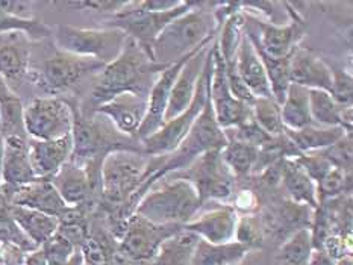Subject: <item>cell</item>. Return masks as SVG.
<instances>
[{"instance_id":"obj_1","label":"cell","mask_w":353,"mask_h":265,"mask_svg":"<svg viewBox=\"0 0 353 265\" xmlns=\"http://www.w3.org/2000/svg\"><path fill=\"white\" fill-rule=\"evenodd\" d=\"M163 70V67L153 63L149 52L141 44L128 36L120 55L99 73L91 98L97 108L123 93L148 97L153 82Z\"/></svg>"},{"instance_id":"obj_2","label":"cell","mask_w":353,"mask_h":265,"mask_svg":"<svg viewBox=\"0 0 353 265\" xmlns=\"http://www.w3.org/2000/svg\"><path fill=\"white\" fill-rule=\"evenodd\" d=\"M203 6V2H197L159 34L149 50L153 63L165 68L216 38L219 29L214 17L216 3H212L211 10H205Z\"/></svg>"},{"instance_id":"obj_3","label":"cell","mask_w":353,"mask_h":265,"mask_svg":"<svg viewBox=\"0 0 353 265\" xmlns=\"http://www.w3.org/2000/svg\"><path fill=\"white\" fill-rule=\"evenodd\" d=\"M150 156L135 150H116L105 156L101 167L102 199L121 223L130 215L129 202L145 179Z\"/></svg>"},{"instance_id":"obj_4","label":"cell","mask_w":353,"mask_h":265,"mask_svg":"<svg viewBox=\"0 0 353 265\" xmlns=\"http://www.w3.org/2000/svg\"><path fill=\"white\" fill-rule=\"evenodd\" d=\"M201 208V197L191 182L183 178H163L138 200L134 212L155 224L183 227Z\"/></svg>"},{"instance_id":"obj_5","label":"cell","mask_w":353,"mask_h":265,"mask_svg":"<svg viewBox=\"0 0 353 265\" xmlns=\"http://www.w3.org/2000/svg\"><path fill=\"white\" fill-rule=\"evenodd\" d=\"M102 118L103 121L85 118L73 106V153L70 161L87 167L90 164H102L105 156L116 150L141 151V146H135L132 140L121 135L108 118L103 116Z\"/></svg>"},{"instance_id":"obj_6","label":"cell","mask_w":353,"mask_h":265,"mask_svg":"<svg viewBox=\"0 0 353 265\" xmlns=\"http://www.w3.org/2000/svg\"><path fill=\"white\" fill-rule=\"evenodd\" d=\"M212 45L208 52V56H206L203 72L201 74V78H199L193 102H191V105L181 114V116L167 121L159 131L140 141L141 151L144 155L164 156L172 153V151L179 147V144L185 138L190 129L193 127L196 120L205 109L210 97V79L212 73Z\"/></svg>"},{"instance_id":"obj_7","label":"cell","mask_w":353,"mask_h":265,"mask_svg":"<svg viewBox=\"0 0 353 265\" xmlns=\"http://www.w3.org/2000/svg\"><path fill=\"white\" fill-rule=\"evenodd\" d=\"M52 36L61 52L96 59L105 65L120 55L128 40L126 34L120 29L108 26L103 29H83L63 25L53 30Z\"/></svg>"},{"instance_id":"obj_8","label":"cell","mask_w":353,"mask_h":265,"mask_svg":"<svg viewBox=\"0 0 353 265\" xmlns=\"http://www.w3.org/2000/svg\"><path fill=\"white\" fill-rule=\"evenodd\" d=\"M181 229L182 226L155 224L132 212L121 227L116 252L123 265H144L168 237Z\"/></svg>"},{"instance_id":"obj_9","label":"cell","mask_w":353,"mask_h":265,"mask_svg":"<svg viewBox=\"0 0 353 265\" xmlns=\"http://www.w3.org/2000/svg\"><path fill=\"white\" fill-rule=\"evenodd\" d=\"M23 126L30 140H58L72 134L73 106L57 96L37 97L23 109Z\"/></svg>"},{"instance_id":"obj_10","label":"cell","mask_w":353,"mask_h":265,"mask_svg":"<svg viewBox=\"0 0 353 265\" xmlns=\"http://www.w3.org/2000/svg\"><path fill=\"white\" fill-rule=\"evenodd\" d=\"M197 2H183L179 8L172 11L155 12L145 11L140 8L138 2H129L126 8L117 14H114V19L108 25V28L120 29L125 32L126 36L132 38L138 44H141L145 50H150V45L157 40L159 34L170 25V23L178 19L179 15L190 11ZM150 55V53H149Z\"/></svg>"},{"instance_id":"obj_11","label":"cell","mask_w":353,"mask_h":265,"mask_svg":"<svg viewBox=\"0 0 353 265\" xmlns=\"http://www.w3.org/2000/svg\"><path fill=\"white\" fill-rule=\"evenodd\" d=\"M244 30L255 49L270 58L283 59L288 58L301 43L305 35V25L297 15L282 25L244 15Z\"/></svg>"},{"instance_id":"obj_12","label":"cell","mask_w":353,"mask_h":265,"mask_svg":"<svg viewBox=\"0 0 353 265\" xmlns=\"http://www.w3.org/2000/svg\"><path fill=\"white\" fill-rule=\"evenodd\" d=\"M183 179L193 184L202 204L206 200H228L234 193V176L221 158V150L197 156L187 167Z\"/></svg>"},{"instance_id":"obj_13","label":"cell","mask_w":353,"mask_h":265,"mask_svg":"<svg viewBox=\"0 0 353 265\" xmlns=\"http://www.w3.org/2000/svg\"><path fill=\"white\" fill-rule=\"evenodd\" d=\"M105 64L96 59L76 56L72 53L58 52L44 61L40 73V87L49 94H58L70 89L83 78L101 73Z\"/></svg>"},{"instance_id":"obj_14","label":"cell","mask_w":353,"mask_h":265,"mask_svg":"<svg viewBox=\"0 0 353 265\" xmlns=\"http://www.w3.org/2000/svg\"><path fill=\"white\" fill-rule=\"evenodd\" d=\"M210 105L219 126L226 129L236 127L248 120L250 114V105L238 100L232 94L226 79L225 61L217 50L216 41L212 45V73L210 79Z\"/></svg>"},{"instance_id":"obj_15","label":"cell","mask_w":353,"mask_h":265,"mask_svg":"<svg viewBox=\"0 0 353 265\" xmlns=\"http://www.w3.org/2000/svg\"><path fill=\"white\" fill-rule=\"evenodd\" d=\"M211 41H208V43H211ZM208 43H205V44H208ZM205 44H202V45H205ZM199 49L191 52L190 55L181 58L179 61H176V63H173L172 65L165 67L164 70L158 74L157 81L153 82V85L149 91L148 112H145L143 125L140 127V131H138V134H137L138 141L148 138V136L153 135L164 126V114H165L167 105H168V98H170L172 89L174 87L176 78H178V74L182 70V67L185 65V63L191 58V55L196 53Z\"/></svg>"},{"instance_id":"obj_16","label":"cell","mask_w":353,"mask_h":265,"mask_svg":"<svg viewBox=\"0 0 353 265\" xmlns=\"http://www.w3.org/2000/svg\"><path fill=\"white\" fill-rule=\"evenodd\" d=\"M6 200L14 206L29 208L43 214L63 218L72 208L67 206L64 200L53 187L49 179H37L30 184L20 187L0 185Z\"/></svg>"},{"instance_id":"obj_17","label":"cell","mask_w":353,"mask_h":265,"mask_svg":"<svg viewBox=\"0 0 353 265\" xmlns=\"http://www.w3.org/2000/svg\"><path fill=\"white\" fill-rule=\"evenodd\" d=\"M214 41H216V38H214L211 43L202 45L201 49L191 55L185 65L182 67L178 78H176L170 98H168V105L164 114V123L181 116V114L191 105V102H193L199 78H201V74L203 72L206 56H208V52Z\"/></svg>"},{"instance_id":"obj_18","label":"cell","mask_w":353,"mask_h":265,"mask_svg":"<svg viewBox=\"0 0 353 265\" xmlns=\"http://www.w3.org/2000/svg\"><path fill=\"white\" fill-rule=\"evenodd\" d=\"M145 112H148V97L134 93L119 94L94 108V114H101L108 118L121 135L129 138H134V136L137 138Z\"/></svg>"},{"instance_id":"obj_19","label":"cell","mask_w":353,"mask_h":265,"mask_svg":"<svg viewBox=\"0 0 353 265\" xmlns=\"http://www.w3.org/2000/svg\"><path fill=\"white\" fill-rule=\"evenodd\" d=\"M29 161L32 165L37 179H52L63 169V165L70 161L73 153L72 134L63 138L40 141L28 140Z\"/></svg>"},{"instance_id":"obj_20","label":"cell","mask_w":353,"mask_h":265,"mask_svg":"<svg viewBox=\"0 0 353 265\" xmlns=\"http://www.w3.org/2000/svg\"><path fill=\"white\" fill-rule=\"evenodd\" d=\"M238 218L240 215L231 204H228L196 215L191 222L183 224V229L196 233L199 238L211 244H226L235 241Z\"/></svg>"},{"instance_id":"obj_21","label":"cell","mask_w":353,"mask_h":265,"mask_svg":"<svg viewBox=\"0 0 353 265\" xmlns=\"http://www.w3.org/2000/svg\"><path fill=\"white\" fill-rule=\"evenodd\" d=\"M290 82L308 89L331 91L332 67L311 50L297 45L290 55Z\"/></svg>"},{"instance_id":"obj_22","label":"cell","mask_w":353,"mask_h":265,"mask_svg":"<svg viewBox=\"0 0 353 265\" xmlns=\"http://www.w3.org/2000/svg\"><path fill=\"white\" fill-rule=\"evenodd\" d=\"M234 67L236 74L240 76V79L253 97H273L263 61H261L256 49L253 47L249 36L245 35V30L236 52Z\"/></svg>"},{"instance_id":"obj_23","label":"cell","mask_w":353,"mask_h":265,"mask_svg":"<svg viewBox=\"0 0 353 265\" xmlns=\"http://www.w3.org/2000/svg\"><path fill=\"white\" fill-rule=\"evenodd\" d=\"M50 182L61 199L70 208H82L90 200V197L96 194L87 170L73 161L64 164Z\"/></svg>"},{"instance_id":"obj_24","label":"cell","mask_w":353,"mask_h":265,"mask_svg":"<svg viewBox=\"0 0 353 265\" xmlns=\"http://www.w3.org/2000/svg\"><path fill=\"white\" fill-rule=\"evenodd\" d=\"M37 180L29 161L26 136H5V151L2 162V184L20 187Z\"/></svg>"},{"instance_id":"obj_25","label":"cell","mask_w":353,"mask_h":265,"mask_svg":"<svg viewBox=\"0 0 353 265\" xmlns=\"http://www.w3.org/2000/svg\"><path fill=\"white\" fill-rule=\"evenodd\" d=\"M30 40L20 32L0 34V78L8 83L19 81L28 73Z\"/></svg>"},{"instance_id":"obj_26","label":"cell","mask_w":353,"mask_h":265,"mask_svg":"<svg viewBox=\"0 0 353 265\" xmlns=\"http://www.w3.org/2000/svg\"><path fill=\"white\" fill-rule=\"evenodd\" d=\"M281 182L293 203L308 206L312 211L317 209V187L303 167L296 161V158H288L282 161Z\"/></svg>"},{"instance_id":"obj_27","label":"cell","mask_w":353,"mask_h":265,"mask_svg":"<svg viewBox=\"0 0 353 265\" xmlns=\"http://www.w3.org/2000/svg\"><path fill=\"white\" fill-rule=\"evenodd\" d=\"M11 218L25 233V237L37 247H41L46 241L52 238L59 227V220L57 217L29 208L14 206V204H11Z\"/></svg>"},{"instance_id":"obj_28","label":"cell","mask_w":353,"mask_h":265,"mask_svg":"<svg viewBox=\"0 0 353 265\" xmlns=\"http://www.w3.org/2000/svg\"><path fill=\"white\" fill-rule=\"evenodd\" d=\"M197 242V235L182 227L181 231L168 237L159 246L157 255L144 265H191Z\"/></svg>"},{"instance_id":"obj_29","label":"cell","mask_w":353,"mask_h":265,"mask_svg":"<svg viewBox=\"0 0 353 265\" xmlns=\"http://www.w3.org/2000/svg\"><path fill=\"white\" fill-rule=\"evenodd\" d=\"M250 252L249 247L236 241L226 244H211L199 238L191 265H240Z\"/></svg>"},{"instance_id":"obj_30","label":"cell","mask_w":353,"mask_h":265,"mask_svg":"<svg viewBox=\"0 0 353 265\" xmlns=\"http://www.w3.org/2000/svg\"><path fill=\"white\" fill-rule=\"evenodd\" d=\"M281 117L285 131H301L312 125L310 112V89L290 83L285 98L281 103Z\"/></svg>"},{"instance_id":"obj_31","label":"cell","mask_w":353,"mask_h":265,"mask_svg":"<svg viewBox=\"0 0 353 265\" xmlns=\"http://www.w3.org/2000/svg\"><path fill=\"white\" fill-rule=\"evenodd\" d=\"M346 131L343 127H325L319 125H310L301 131H285L287 138L293 142L299 153H312L331 147L341 140Z\"/></svg>"},{"instance_id":"obj_32","label":"cell","mask_w":353,"mask_h":265,"mask_svg":"<svg viewBox=\"0 0 353 265\" xmlns=\"http://www.w3.org/2000/svg\"><path fill=\"white\" fill-rule=\"evenodd\" d=\"M23 106L20 97L14 93L3 78H0V111H2V129L3 136H26L23 126ZM28 138V136H26Z\"/></svg>"},{"instance_id":"obj_33","label":"cell","mask_w":353,"mask_h":265,"mask_svg":"<svg viewBox=\"0 0 353 265\" xmlns=\"http://www.w3.org/2000/svg\"><path fill=\"white\" fill-rule=\"evenodd\" d=\"M312 240L310 227H302L282 241L276 253V265H308L312 253Z\"/></svg>"},{"instance_id":"obj_34","label":"cell","mask_w":353,"mask_h":265,"mask_svg":"<svg viewBox=\"0 0 353 265\" xmlns=\"http://www.w3.org/2000/svg\"><path fill=\"white\" fill-rule=\"evenodd\" d=\"M258 156L259 149L235 140H228L226 146L221 149V158L234 178L248 176L255 171Z\"/></svg>"},{"instance_id":"obj_35","label":"cell","mask_w":353,"mask_h":265,"mask_svg":"<svg viewBox=\"0 0 353 265\" xmlns=\"http://www.w3.org/2000/svg\"><path fill=\"white\" fill-rule=\"evenodd\" d=\"M341 109L334 97L325 89H310V112L314 125L325 127H343Z\"/></svg>"},{"instance_id":"obj_36","label":"cell","mask_w":353,"mask_h":265,"mask_svg":"<svg viewBox=\"0 0 353 265\" xmlns=\"http://www.w3.org/2000/svg\"><path fill=\"white\" fill-rule=\"evenodd\" d=\"M219 40L216 41L217 50L223 58L226 65L235 63L238 47L244 35V15L238 11L228 17L220 28Z\"/></svg>"},{"instance_id":"obj_37","label":"cell","mask_w":353,"mask_h":265,"mask_svg":"<svg viewBox=\"0 0 353 265\" xmlns=\"http://www.w3.org/2000/svg\"><path fill=\"white\" fill-rule=\"evenodd\" d=\"M250 114L255 123L272 138L285 134L281 117V105L273 97H258L250 105Z\"/></svg>"},{"instance_id":"obj_38","label":"cell","mask_w":353,"mask_h":265,"mask_svg":"<svg viewBox=\"0 0 353 265\" xmlns=\"http://www.w3.org/2000/svg\"><path fill=\"white\" fill-rule=\"evenodd\" d=\"M319 204L339 199L343 195H350L352 191V173H346L340 169L332 167L317 184Z\"/></svg>"},{"instance_id":"obj_39","label":"cell","mask_w":353,"mask_h":265,"mask_svg":"<svg viewBox=\"0 0 353 265\" xmlns=\"http://www.w3.org/2000/svg\"><path fill=\"white\" fill-rule=\"evenodd\" d=\"M10 32H20L25 34L30 41H40L44 38H49L53 34V29L43 21L32 19H17L12 15H8L5 12H0V34H10Z\"/></svg>"},{"instance_id":"obj_40","label":"cell","mask_w":353,"mask_h":265,"mask_svg":"<svg viewBox=\"0 0 353 265\" xmlns=\"http://www.w3.org/2000/svg\"><path fill=\"white\" fill-rule=\"evenodd\" d=\"M263 237L264 231L263 226H261L259 218H256L255 215H244L238 218L235 231L236 242H240V244L253 250L263 244Z\"/></svg>"},{"instance_id":"obj_41","label":"cell","mask_w":353,"mask_h":265,"mask_svg":"<svg viewBox=\"0 0 353 265\" xmlns=\"http://www.w3.org/2000/svg\"><path fill=\"white\" fill-rule=\"evenodd\" d=\"M40 248L43 250L48 265H59L70 259L72 255L76 252V248L79 247H76L65 237L57 232Z\"/></svg>"},{"instance_id":"obj_42","label":"cell","mask_w":353,"mask_h":265,"mask_svg":"<svg viewBox=\"0 0 353 265\" xmlns=\"http://www.w3.org/2000/svg\"><path fill=\"white\" fill-rule=\"evenodd\" d=\"M321 155L335 169L352 173V132H346L343 138L332 144L331 147L321 150Z\"/></svg>"},{"instance_id":"obj_43","label":"cell","mask_w":353,"mask_h":265,"mask_svg":"<svg viewBox=\"0 0 353 265\" xmlns=\"http://www.w3.org/2000/svg\"><path fill=\"white\" fill-rule=\"evenodd\" d=\"M331 96L340 108H352L353 102V78L343 68L332 67V87Z\"/></svg>"},{"instance_id":"obj_44","label":"cell","mask_w":353,"mask_h":265,"mask_svg":"<svg viewBox=\"0 0 353 265\" xmlns=\"http://www.w3.org/2000/svg\"><path fill=\"white\" fill-rule=\"evenodd\" d=\"M129 2H117V0H90V2H67L65 5L78 10H91L94 12H120Z\"/></svg>"},{"instance_id":"obj_45","label":"cell","mask_w":353,"mask_h":265,"mask_svg":"<svg viewBox=\"0 0 353 265\" xmlns=\"http://www.w3.org/2000/svg\"><path fill=\"white\" fill-rule=\"evenodd\" d=\"M0 12L17 19H34V2L29 0H0Z\"/></svg>"},{"instance_id":"obj_46","label":"cell","mask_w":353,"mask_h":265,"mask_svg":"<svg viewBox=\"0 0 353 265\" xmlns=\"http://www.w3.org/2000/svg\"><path fill=\"white\" fill-rule=\"evenodd\" d=\"M231 206L235 209L238 215H253V212L259 208V200L255 194L249 191V189H243V191L235 195L234 204H231Z\"/></svg>"},{"instance_id":"obj_47","label":"cell","mask_w":353,"mask_h":265,"mask_svg":"<svg viewBox=\"0 0 353 265\" xmlns=\"http://www.w3.org/2000/svg\"><path fill=\"white\" fill-rule=\"evenodd\" d=\"M28 252L10 242H0V262L3 265H25Z\"/></svg>"},{"instance_id":"obj_48","label":"cell","mask_w":353,"mask_h":265,"mask_svg":"<svg viewBox=\"0 0 353 265\" xmlns=\"http://www.w3.org/2000/svg\"><path fill=\"white\" fill-rule=\"evenodd\" d=\"M183 2L181 0H148V2H138L140 8L145 11H155V12H164L172 11L179 8Z\"/></svg>"},{"instance_id":"obj_49","label":"cell","mask_w":353,"mask_h":265,"mask_svg":"<svg viewBox=\"0 0 353 265\" xmlns=\"http://www.w3.org/2000/svg\"><path fill=\"white\" fill-rule=\"evenodd\" d=\"M308 265H335V261L321 248H314Z\"/></svg>"},{"instance_id":"obj_50","label":"cell","mask_w":353,"mask_h":265,"mask_svg":"<svg viewBox=\"0 0 353 265\" xmlns=\"http://www.w3.org/2000/svg\"><path fill=\"white\" fill-rule=\"evenodd\" d=\"M59 265H83V257H82L81 248H76V252L72 255L70 259L65 261L64 264H59Z\"/></svg>"},{"instance_id":"obj_51","label":"cell","mask_w":353,"mask_h":265,"mask_svg":"<svg viewBox=\"0 0 353 265\" xmlns=\"http://www.w3.org/2000/svg\"><path fill=\"white\" fill-rule=\"evenodd\" d=\"M335 265H353V255L344 256V257H341V259L335 261Z\"/></svg>"},{"instance_id":"obj_52","label":"cell","mask_w":353,"mask_h":265,"mask_svg":"<svg viewBox=\"0 0 353 265\" xmlns=\"http://www.w3.org/2000/svg\"><path fill=\"white\" fill-rule=\"evenodd\" d=\"M0 129H2V111H0Z\"/></svg>"},{"instance_id":"obj_53","label":"cell","mask_w":353,"mask_h":265,"mask_svg":"<svg viewBox=\"0 0 353 265\" xmlns=\"http://www.w3.org/2000/svg\"><path fill=\"white\" fill-rule=\"evenodd\" d=\"M240 265H245V264H244V262H243V264H240Z\"/></svg>"},{"instance_id":"obj_54","label":"cell","mask_w":353,"mask_h":265,"mask_svg":"<svg viewBox=\"0 0 353 265\" xmlns=\"http://www.w3.org/2000/svg\"><path fill=\"white\" fill-rule=\"evenodd\" d=\"M0 265H3V264H2V262H0Z\"/></svg>"}]
</instances>
